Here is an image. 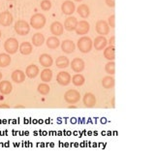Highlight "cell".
<instances>
[{"label":"cell","instance_id":"obj_1","mask_svg":"<svg viewBox=\"0 0 155 160\" xmlns=\"http://www.w3.org/2000/svg\"><path fill=\"white\" fill-rule=\"evenodd\" d=\"M92 47H93V42L89 37L83 36L78 41V48H79L80 52H82V53L89 52L92 50Z\"/></svg>","mask_w":155,"mask_h":160},{"label":"cell","instance_id":"obj_2","mask_svg":"<svg viewBox=\"0 0 155 160\" xmlns=\"http://www.w3.org/2000/svg\"><path fill=\"white\" fill-rule=\"evenodd\" d=\"M47 18L42 14H35L30 18V25L35 29H41L46 24Z\"/></svg>","mask_w":155,"mask_h":160},{"label":"cell","instance_id":"obj_3","mask_svg":"<svg viewBox=\"0 0 155 160\" xmlns=\"http://www.w3.org/2000/svg\"><path fill=\"white\" fill-rule=\"evenodd\" d=\"M15 31L17 32V34L21 35V36H24V35H27L30 31V25L29 23H27L25 21H22V20H19L16 23H15Z\"/></svg>","mask_w":155,"mask_h":160},{"label":"cell","instance_id":"obj_4","mask_svg":"<svg viewBox=\"0 0 155 160\" xmlns=\"http://www.w3.org/2000/svg\"><path fill=\"white\" fill-rule=\"evenodd\" d=\"M81 94L78 90L75 89H69L64 93V100L69 103V104H76L80 101Z\"/></svg>","mask_w":155,"mask_h":160},{"label":"cell","instance_id":"obj_5","mask_svg":"<svg viewBox=\"0 0 155 160\" xmlns=\"http://www.w3.org/2000/svg\"><path fill=\"white\" fill-rule=\"evenodd\" d=\"M18 42L16 38H9L4 43V49L8 54H14L18 50Z\"/></svg>","mask_w":155,"mask_h":160},{"label":"cell","instance_id":"obj_6","mask_svg":"<svg viewBox=\"0 0 155 160\" xmlns=\"http://www.w3.org/2000/svg\"><path fill=\"white\" fill-rule=\"evenodd\" d=\"M56 82L62 87H66L71 82V75L66 72V71H61L57 74L56 76Z\"/></svg>","mask_w":155,"mask_h":160},{"label":"cell","instance_id":"obj_7","mask_svg":"<svg viewBox=\"0 0 155 160\" xmlns=\"http://www.w3.org/2000/svg\"><path fill=\"white\" fill-rule=\"evenodd\" d=\"M95 28H96L97 33H99L101 36H104L110 33V26L106 21H98L96 22Z\"/></svg>","mask_w":155,"mask_h":160},{"label":"cell","instance_id":"obj_8","mask_svg":"<svg viewBox=\"0 0 155 160\" xmlns=\"http://www.w3.org/2000/svg\"><path fill=\"white\" fill-rule=\"evenodd\" d=\"M84 67H85V63H84V61L82 58H76L71 62V68H72V70L74 72L78 73V74L81 73L82 71H83Z\"/></svg>","mask_w":155,"mask_h":160},{"label":"cell","instance_id":"obj_9","mask_svg":"<svg viewBox=\"0 0 155 160\" xmlns=\"http://www.w3.org/2000/svg\"><path fill=\"white\" fill-rule=\"evenodd\" d=\"M14 18L9 11H4L0 13V24L3 26H9L13 22Z\"/></svg>","mask_w":155,"mask_h":160},{"label":"cell","instance_id":"obj_10","mask_svg":"<svg viewBox=\"0 0 155 160\" xmlns=\"http://www.w3.org/2000/svg\"><path fill=\"white\" fill-rule=\"evenodd\" d=\"M82 102H83V105L86 108H93L96 104V97L93 93L87 92L83 95Z\"/></svg>","mask_w":155,"mask_h":160},{"label":"cell","instance_id":"obj_11","mask_svg":"<svg viewBox=\"0 0 155 160\" xmlns=\"http://www.w3.org/2000/svg\"><path fill=\"white\" fill-rule=\"evenodd\" d=\"M75 4L74 2H72L71 0H66L64 1L61 5V10L63 12L64 15L66 16H70L75 12Z\"/></svg>","mask_w":155,"mask_h":160},{"label":"cell","instance_id":"obj_12","mask_svg":"<svg viewBox=\"0 0 155 160\" xmlns=\"http://www.w3.org/2000/svg\"><path fill=\"white\" fill-rule=\"evenodd\" d=\"M89 28H90V25L88 22L86 21H81V22H78V24H77V27L75 30H76L77 34L84 35L89 31Z\"/></svg>","mask_w":155,"mask_h":160},{"label":"cell","instance_id":"obj_13","mask_svg":"<svg viewBox=\"0 0 155 160\" xmlns=\"http://www.w3.org/2000/svg\"><path fill=\"white\" fill-rule=\"evenodd\" d=\"M39 72H40V70H39V67L37 66V65L30 64L26 67L24 74H25V76H27L29 79H35L39 75Z\"/></svg>","mask_w":155,"mask_h":160},{"label":"cell","instance_id":"obj_14","mask_svg":"<svg viewBox=\"0 0 155 160\" xmlns=\"http://www.w3.org/2000/svg\"><path fill=\"white\" fill-rule=\"evenodd\" d=\"M39 62H40V64L42 65L43 67L48 68L53 64V59H52V58L50 54L43 53V54L40 55V58H39Z\"/></svg>","mask_w":155,"mask_h":160},{"label":"cell","instance_id":"obj_15","mask_svg":"<svg viewBox=\"0 0 155 160\" xmlns=\"http://www.w3.org/2000/svg\"><path fill=\"white\" fill-rule=\"evenodd\" d=\"M78 24V20L75 17H68L64 22V27L68 31H74Z\"/></svg>","mask_w":155,"mask_h":160},{"label":"cell","instance_id":"obj_16","mask_svg":"<svg viewBox=\"0 0 155 160\" xmlns=\"http://www.w3.org/2000/svg\"><path fill=\"white\" fill-rule=\"evenodd\" d=\"M107 45H108V40H107L104 36H98L96 37L94 40V48L97 51H102L104 50Z\"/></svg>","mask_w":155,"mask_h":160},{"label":"cell","instance_id":"obj_17","mask_svg":"<svg viewBox=\"0 0 155 160\" xmlns=\"http://www.w3.org/2000/svg\"><path fill=\"white\" fill-rule=\"evenodd\" d=\"M13 86L9 81H1L0 82V93L3 95H8L12 92Z\"/></svg>","mask_w":155,"mask_h":160},{"label":"cell","instance_id":"obj_18","mask_svg":"<svg viewBox=\"0 0 155 160\" xmlns=\"http://www.w3.org/2000/svg\"><path fill=\"white\" fill-rule=\"evenodd\" d=\"M51 32L54 36H60L64 32V28L61 22H54L51 24Z\"/></svg>","mask_w":155,"mask_h":160},{"label":"cell","instance_id":"obj_19","mask_svg":"<svg viewBox=\"0 0 155 160\" xmlns=\"http://www.w3.org/2000/svg\"><path fill=\"white\" fill-rule=\"evenodd\" d=\"M76 49L75 43L71 40H64L61 44V50L65 53H72Z\"/></svg>","mask_w":155,"mask_h":160},{"label":"cell","instance_id":"obj_20","mask_svg":"<svg viewBox=\"0 0 155 160\" xmlns=\"http://www.w3.org/2000/svg\"><path fill=\"white\" fill-rule=\"evenodd\" d=\"M12 80L14 82L16 83H22L25 81V74L23 71L22 70H15L13 73H12Z\"/></svg>","mask_w":155,"mask_h":160},{"label":"cell","instance_id":"obj_21","mask_svg":"<svg viewBox=\"0 0 155 160\" xmlns=\"http://www.w3.org/2000/svg\"><path fill=\"white\" fill-rule=\"evenodd\" d=\"M69 64H70V61H69V58H68L67 56H63V55L58 56L55 60L56 67L60 68V69L67 68L68 66H69Z\"/></svg>","mask_w":155,"mask_h":160},{"label":"cell","instance_id":"obj_22","mask_svg":"<svg viewBox=\"0 0 155 160\" xmlns=\"http://www.w3.org/2000/svg\"><path fill=\"white\" fill-rule=\"evenodd\" d=\"M104 56L106 59H108L109 61H113L115 58V50L114 47L112 46H109L105 48L104 50Z\"/></svg>","mask_w":155,"mask_h":160},{"label":"cell","instance_id":"obj_23","mask_svg":"<svg viewBox=\"0 0 155 160\" xmlns=\"http://www.w3.org/2000/svg\"><path fill=\"white\" fill-rule=\"evenodd\" d=\"M18 49H19V52H21L22 54L23 55H28V54H30L32 52V45L29 43V42H23L21 44V46L18 47Z\"/></svg>","mask_w":155,"mask_h":160},{"label":"cell","instance_id":"obj_24","mask_svg":"<svg viewBox=\"0 0 155 160\" xmlns=\"http://www.w3.org/2000/svg\"><path fill=\"white\" fill-rule=\"evenodd\" d=\"M60 45V42H59V39L57 38V37L55 36H51V37H48V40H47V47L48 48H50V49H57L58 47H59Z\"/></svg>","mask_w":155,"mask_h":160},{"label":"cell","instance_id":"obj_25","mask_svg":"<svg viewBox=\"0 0 155 160\" xmlns=\"http://www.w3.org/2000/svg\"><path fill=\"white\" fill-rule=\"evenodd\" d=\"M12 58L8 53H0V67L5 68L11 64Z\"/></svg>","mask_w":155,"mask_h":160},{"label":"cell","instance_id":"obj_26","mask_svg":"<svg viewBox=\"0 0 155 160\" xmlns=\"http://www.w3.org/2000/svg\"><path fill=\"white\" fill-rule=\"evenodd\" d=\"M45 42V37L42 33H35L33 36H32V44L35 46V47H41Z\"/></svg>","mask_w":155,"mask_h":160},{"label":"cell","instance_id":"obj_27","mask_svg":"<svg viewBox=\"0 0 155 160\" xmlns=\"http://www.w3.org/2000/svg\"><path fill=\"white\" fill-rule=\"evenodd\" d=\"M114 79L112 76H106L102 80V86L106 89H111L114 87Z\"/></svg>","mask_w":155,"mask_h":160},{"label":"cell","instance_id":"obj_28","mask_svg":"<svg viewBox=\"0 0 155 160\" xmlns=\"http://www.w3.org/2000/svg\"><path fill=\"white\" fill-rule=\"evenodd\" d=\"M40 77H41L42 82H44L45 83H46V82H51L52 79V71L51 69H48V68H45V69L41 72Z\"/></svg>","mask_w":155,"mask_h":160},{"label":"cell","instance_id":"obj_29","mask_svg":"<svg viewBox=\"0 0 155 160\" xmlns=\"http://www.w3.org/2000/svg\"><path fill=\"white\" fill-rule=\"evenodd\" d=\"M78 14H79L82 18H87L89 16L90 14V10H89V8L88 6H87L86 4H82L80 5L79 7H78V10H77Z\"/></svg>","mask_w":155,"mask_h":160},{"label":"cell","instance_id":"obj_30","mask_svg":"<svg viewBox=\"0 0 155 160\" xmlns=\"http://www.w3.org/2000/svg\"><path fill=\"white\" fill-rule=\"evenodd\" d=\"M72 82L75 84L76 87H82V84L85 82V78L81 74H76L72 78Z\"/></svg>","mask_w":155,"mask_h":160},{"label":"cell","instance_id":"obj_31","mask_svg":"<svg viewBox=\"0 0 155 160\" xmlns=\"http://www.w3.org/2000/svg\"><path fill=\"white\" fill-rule=\"evenodd\" d=\"M37 90H38V92H39V93L42 94V95H47V94L50 93L51 88H50V86H48V83L42 82V83H40V84H39V86H38Z\"/></svg>","mask_w":155,"mask_h":160},{"label":"cell","instance_id":"obj_32","mask_svg":"<svg viewBox=\"0 0 155 160\" xmlns=\"http://www.w3.org/2000/svg\"><path fill=\"white\" fill-rule=\"evenodd\" d=\"M105 71L109 75H114L115 73V63L113 61H109L105 66Z\"/></svg>","mask_w":155,"mask_h":160},{"label":"cell","instance_id":"obj_33","mask_svg":"<svg viewBox=\"0 0 155 160\" xmlns=\"http://www.w3.org/2000/svg\"><path fill=\"white\" fill-rule=\"evenodd\" d=\"M41 8L44 11H48L52 8V2L50 0H43L41 2Z\"/></svg>","mask_w":155,"mask_h":160},{"label":"cell","instance_id":"obj_34","mask_svg":"<svg viewBox=\"0 0 155 160\" xmlns=\"http://www.w3.org/2000/svg\"><path fill=\"white\" fill-rule=\"evenodd\" d=\"M115 16L114 15H112L110 18H109V26H111V27H112V28H114V26H115Z\"/></svg>","mask_w":155,"mask_h":160},{"label":"cell","instance_id":"obj_35","mask_svg":"<svg viewBox=\"0 0 155 160\" xmlns=\"http://www.w3.org/2000/svg\"><path fill=\"white\" fill-rule=\"evenodd\" d=\"M105 1H106V4L109 7H114L115 5V0H105Z\"/></svg>","mask_w":155,"mask_h":160},{"label":"cell","instance_id":"obj_36","mask_svg":"<svg viewBox=\"0 0 155 160\" xmlns=\"http://www.w3.org/2000/svg\"><path fill=\"white\" fill-rule=\"evenodd\" d=\"M114 42H115V37H114V36H112V37H111V39H110V41H109L110 46L114 47Z\"/></svg>","mask_w":155,"mask_h":160},{"label":"cell","instance_id":"obj_37","mask_svg":"<svg viewBox=\"0 0 155 160\" xmlns=\"http://www.w3.org/2000/svg\"><path fill=\"white\" fill-rule=\"evenodd\" d=\"M9 108H10V106L7 105V104H1V105H0V109H9Z\"/></svg>","mask_w":155,"mask_h":160},{"label":"cell","instance_id":"obj_38","mask_svg":"<svg viewBox=\"0 0 155 160\" xmlns=\"http://www.w3.org/2000/svg\"><path fill=\"white\" fill-rule=\"evenodd\" d=\"M1 80H2V73L0 72V82H1Z\"/></svg>","mask_w":155,"mask_h":160},{"label":"cell","instance_id":"obj_39","mask_svg":"<svg viewBox=\"0 0 155 160\" xmlns=\"http://www.w3.org/2000/svg\"><path fill=\"white\" fill-rule=\"evenodd\" d=\"M0 38H1V30H0Z\"/></svg>","mask_w":155,"mask_h":160},{"label":"cell","instance_id":"obj_40","mask_svg":"<svg viewBox=\"0 0 155 160\" xmlns=\"http://www.w3.org/2000/svg\"><path fill=\"white\" fill-rule=\"evenodd\" d=\"M76 1H78V2H79V1H82V0H76Z\"/></svg>","mask_w":155,"mask_h":160},{"label":"cell","instance_id":"obj_41","mask_svg":"<svg viewBox=\"0 0 155 160\" xmlns=\"http://www.w3.org/2000/svg\"><path fill=\"white\" fill-rule=\"evenodd\" d=\"M9 1H13V0H9Z\"/></svg>","mask_w":155,"mask_h":160}]
</instances>
